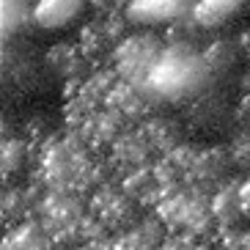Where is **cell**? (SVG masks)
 <instances>
[{"instance_id": "277c9868", "label": "cell", "mask_w": 250, "mask_h": 250, "mask_svg": "<svg viewBox=\"0 0 250 250\" xmlns=\"http://www.w3.org/2000/svg\"><path fill=\"white\" fill-rule=\"evenodd\" d=\"M245 6V0H195L192 17L201 25H220L231 14H236Z\"/></svg>"}, {"instance_id": "3957f363", "label": "cell", "mask_w": 250, "mask_h": 250, "mask_svg": "<svg viewBox=\"0 0 250 250\" xmlns=\"http://www.w3.org/2000/svg\"><path fill=\"white\" fill-rule=\"evenodd\" d=\"M85 0H39L33 8V22L42 28H63L83 11Z\"/></svg>"}, {"instance_id": "5b68a950", "label": "cell", "mask_w": 250, "mask_h": 250, "mask_svg": "<svg viewBox=\"0 0 250 250\" xmlns=\"http://www.w3.org/2000/svg\"><path fill=\"white\" fill-rule=\"evenodd\" d=\"M28 20H33V8L28 6V0H3V30L6 33L20 30Z\"/></svg>"}, {"instance_id": "7a4b0ae2", "label": "cell", "mask_w": 250, "mask_h": 250, "mask_svg": "<svg viewBox=\"0 0 250 250\" xmlns=\"http://www.w3.org/2000/svg\"><path fill=\"white\" fill-rule=\"evenodd\" d=\"M195 3L190 0H132L126 14L138 25H160V22H176L182 17L192 14Z\"/></svg>"}, {"instance_id": "6da1fadb", "label": "cell", "mask_w": 250, "mask_h": 250, "mask_svg": "<svg viewBox=\"0 0 250 250\" xmlns=\"http://www.w3.org/2000/svg\"><path fill=\"white\" fill-rule=\"evenodd\" d=\"M206 77V58L187 44H170L151 61L146 88L162 99H176L195 91Z\"/></svg>"}, {"instance_id": "8992f818", "label": "cell", "mask_w": 250, "mask_h": 250, "mask_svg": "<svg viewBox=\"0 0 250 250\" xmlns=\"http://www.w3.org/2000/svg\"><path fill=\"white\" fill-rule=\"evenodd\" d=\"M236 201H239V209L250 212V179H245L239 187H236Z\"/></svg>"}]
</instances>
